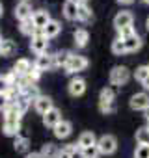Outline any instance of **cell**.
Masks as SVG:
<instances>
[{
  "label": "cell",
  "instance_id": "obj_1",
  "mask_svg": "<svg viewBox=\"0 0 149 158\" xmlns=\"http://www.w3.org/2000/svg\"><path fill=\"white\" fill-rule=\"evenodd\" d=\"M21 110L15 106V104H10L8 110L4 112V123H2V132L6 136H19V130H21Z\"/></svg>",
  "mask_w": 149,
  "mask_h": 158
},
{
  "label": "cell",
  "instance_id": "obj_2",
  "mask_svg": "<svg viewBox=\"0 0 149 158\" xmlns=\"http://www.w3.org/2000/svg\"><path fill=\"white\" fill-rule=\"evenodd\" d=\"M130 80V71L125 65H116L110 71V84L112 86H125Z\"/></svg>",
  "mask_w": 149,
  "mask_h": 158
},
{
  "label": "cell",
  "instance_id": "obj_3",
  "mask_svg": "<svg viewBox=\"0 0 149 158\" xmlns=\"http://www.w3.org/2000/svg\"><path fill=\"white\" fill-rule=\"evenodd\" d=\"M97 149L101 154H114L117 151V139L112 134H104L97 139Z\"/></svg>",
  "mask_w": 149,
  "mask_h": 158
},
{
  "label": "cell",
  "instance_id": "obj_4",
  "mask_svg": "<svg viewBox=\"0 0 149 158\" xmlns=\"http://www.w3.org/2000/svg\"><path fill=\"white\" fill-rule=\"evenodd\" d=\"M86 67H88V60H86L84 56L73 54V56H71V60H69V61H67V65H65V73H67V74H74V73L84 71Z\"/></svg>",
  "mask_w": 149,
  "mask_h": 158
},
{
  "label": "cell",
  "instance_id": "obj_5",
  "mask_svg": "<svg viewBox=\"0 0 149 158\" xmlns=\"http://www.w3.org/2000/svg\"><path fill=\"white\" fill-rule=\"evenodd\" d=\"M47 48H49V39H47L41 32H37L36 35L30 37V50L36 52L37 56H39V54H45Z\"/></svg>",
  "mask_w": 149,
  "mask_h": 158
},
{
  "label": "cell",
  "instance_id": "obj_6",
  "mask_svg": "<svg viewBox=\"0 0 149 158\" xmlns=\"http://www.w3.org/2000/svg\"><path fill=\"white\" fill-rule=\"evenodd\" d=\"M130 108L136 110V112H145L149 108V95L145 91H140V93H134L129 101Z\"/></svg>",
  "mask_w": 149,
  "mask_h": 158
},
{
  "label": "cell",
  "instance_id": "obj_7",
  "mask_svg": "<svg viewBox=\"0 0 149 158\" xmlns=\"http://www.w3.org/2000/svg\"><path fill=\"white\" fill-rule=\"evenodd\" d=\"M67 91L71 97H80L86 93V80L80 76H74L69 80V86H67Z\"/></svg>",
  "mask_w": 149,
  "mask_h": 158
},
{
  "label": "cell",
  "instance_id": "obj_8",
  "mask_svg": "<svg viewBox=\"0 0 149 158\" xmlns=\"http://www.w3.org/2000/svg\"><path fill=\"white\" fill-rule=\"evenodd\" d=\"M134 24V15L130 11H119L116 17H114V28L119 32L123 28H129Z\"/></svg>",
  "mask_w": 149,
  "mask_h": 158
},
{
  "label": "cell",
  "instance_id": "obj_9",
  "mask_svg": "<svg viewBox=\"0 0 149 158\" xmlns=\"http://www.w3.org/2000/svg\"><path fill=\"white\" fill-rule=\"evenodd\" d=\"M32 21H34V24H36V28H37V32H41L52 19H50V15H49V11L47 10H37V11H34V15H32Z\"/></svg>",
  "mask_w": 149,
  "mask_h": 158
},
{
  "label": "cell",
  "instance_id": "obj_10",
  "mask_svg": "<svg viewBox=\"0 0 149 158\" xmlns=\"http://www.w3.org/2000/svg\"><path fill=\"white\" fill-rule=\"evenodd\" d=\"M54 106H52V99L50 97H47V95H39L36 101H34V110L37 112V114H41V115H45L49 110H52Z\"/></svg>",
  "mask_w": 149,
  "mask_h": 158
},
{
  "label": "cell",
  "instance_id": "obj_11",
  "mask_svg": "<svg viewBox=\"0 0 149 158\" xmlns=\"http://www.w3.org/2000/svg\"><path fill=\"white\" fill-rule=\"evenodd\" d=\"M63 17L67 21H77V15H79V2L77 0H65L63 2Z\"/></svg>",
  "mask_w": 149,
  "mask_h": 158
},
{
  "label": "cell",
  "instance_id": "obj_12",
  "mask_svg": "<svg viewBox=\"0 0 149 158\" xmlns=\"http://www.w3.org/2000/svg\"><path fill=\"white\" fill-rule=\"evenodd\" d=\"M32 6L28 0H21V2L15 6V17L19 21H26V19H32Z\"/></svg>",
  "mask_w": 149,
  "mask_h": 158
},
{
  "label": "cell",
  "instance_id": "obj_13",
  "mask_svg": "<svg viewBox=\"0 0 149 158\" xmlns=\"http://www.w3.org/2000/svg\"><path fill=\"white\" fill-rule=\"evenodd\" d=\"M54 136L58 138V139H65V138H69L71 136V132H73V125L69 123V121H65V119H62L54 128Z\"/></svg>",
  "mask_w": 149,
  "mask_h": 158
},
{
  "label": "cell",
  "instance_id": "obj_14",
  "mask_svg": "<svg viewBox=\"0 0 149 158\" xmlns=\"http://www.w3.org/2000/svg\"><path fill=\"white\" fill-rule=\"evenodd\" d=\"M60 121H62V112H60L58 108H52V110H49V112L43 115V125L49 127V128H54Z\"/></svg>",
  "mask_w": 149,
  "mask_h": 158
},
{
  "label": "cell",
  "instance_id": "obj_15",
  "mask_svg": "<svg viewBox=\"0 0 149 158\" xmlns=\"http://www.w3.org/2000/svg\"><path fill=\"white\" fill-rule=\"evenodd\" d=\"M34 67H37L39 71H49V69H52L54 67V56H50V54H39L37 58H36V63H34Z\"/></svg>",
  "mask_w": 149,
  "mask_h": 158
},
{
  "label": "cell",
  "instance_id": "obj_16",
  "mask_svg": "<svg viewBox=\"0 0 149 158\" xmlns=\"http://www.w3.org/2000/svg\"><path fill=\"white\" fill-rule=\"evenodd\" d=\"M17 54V43L13 39H2L0 41V56L10 58Z\"/></svg>",
  "mask_w": 149,
  "mask_h": 158
},
{
  "label": "cell",
  "instance_id": "obj_17",
  "mask_svg": "<svg viewBox=\"0 0 149 158\" xmlns=\"http://www.w3.org/2000/svg\"><path fill=\"white\" fill-rule=\"evenodd\" d=\"M77 145H79V149L82 151V149H88V147H93V145H97V138H95V134L93 132H82L80 136H79V141H77Z\"/></svg>",
  "mask_w": 149,
  "mask_h": 158
},
{
  "label": "cell",
  "instance_id": "obj_18",
  "mask_svg": "<svg viewBox=\"0 0 149 158\" xmlns=\"http://www.w3.org/2000/svg\"><path fill=\"white\" fill-rule=\"evenodd\" d=\"M123 43H125L127 54H130V52H138V50L142 48V37H140L138 34H134V35H130V37L123 39Z\"/></svg>",
  "mask_w": 149,
  "mask_h": 158
},
{
  "label": "cell",
  "instance_id": "obj_19",
  "mask_svg": "<svg viewBox=\"0 0 149 158\" xmlns=\"http://www.w3.org/2000/svg\"><path fill=\"white\" fill-rule=\"evenodd\" d=\"M60 32H62V24H60L58 21H54V19H52V21H50V23H49V24H47V26L41 30V34H43L47 39H52V37H56Z\"/></svg>",
  "mask_w": 149,
  "mask_h": 158
},
{
  "label": "cell",
  "instance_id": "obj_20",
  "mask_svg": "<svg viewBox=\"0 0 149 158\" xmlns=\"http://www.w3.org/2000/svg\"><path fill=\"white\" fill-rule=\"evenodd\" d=\"M73 39H74V45H77L79 48H84V47L88 45V41H90V34H88V30L79 28V30H74Z\"/></svg>",
  "mask_w": 149,
  "mask_h": 158
},
{
  "label": "cell",
  "instance_id": "obj_21",
  "mask_svg": "<svg viewBox=\"0 0 149 158\" xmlns=\"http://www.w3.org/2000/svg\"><path fill=\"white\" fill-rule=\"evenodd\" d=\"M30 69H32V63H30V60H26V58L17 60L15 65H13V71L17 73V76H26V74L30 73Z\"/></svg>",
  "mask_w": 149,
  "mask_h": 158
},
{
  "label": "cell",
  "instance_id": "obj_22",
  "mask_svg": "<svg viewBox=\"0 0 149 158\" xmlns=\"http://www.w3.org/2000/svg\"><path fill=\"white\" fill-rule=\"evenodd\" d=\"M52 56H54V67H63L65 69V65H67V61L71 60L73 54L69 50H60V52H56Z\"/></svg>",
  "mask_w": 149,
  "mask_h": 158
},
{
  "label": "cell",
  "instance_id": "obj_23",
  "mask_svg": "<svg viewBox=\"0 0 149 158\" xmlns=\"http://www.w3.org/2000/svg\"><path fill=\"white\" fill-rule=\"evenodd\" d=\"M19 30H21V34H24V35H30V37L37 34V28H36V24H34V21H32V19L21 21V26H19Z\"/></svg>",
  "mask_w": 149,
  "mask_h": 158
},
{
  "label": "cell",
  "instance_id": "obj_24",
  "mask_svg": "<svg viewBox=\"0 0 149 158\" xmlns=\"http://www.w3.org/2000/svg\"><path fill=\"white\" fill-rule=\"evenodd\" d=\"M114 99H116V93L112 88H103L101 93H99V102L101 104H114Z\"/></svg>",
  "mask_w": 149,
  "mask_h": 158
},
{
  "label": "cell",
  "instance_id": "obj_25",
  "mask_svg": "<svg viewBox=\"0 0 149 158\" xmlns=\"http://www.w3.org/2000/svg\"><path fill=\"white\" fill-rule=\"evenodd\" d=\"M39 152H41V156H43V158H56V156L60 154V149H58L54 143H50V141H49V143H45V145L41 147V151H39Z\"/></svg>",
  "mask_w": 149,
  "mask_h": 158
},
{
  "label": "cell",
  "instance_id": "obj_26",
  "mask_svg": "<svg viewBox=\"0 0 149 158\" xmlns=\"http://www.w3.org/2000/svg\"><path fill=\"white\" fill-rule=\"evenodd\" d=\"M92 19H93L92 10H90L86 4H79V15H77V21H80V23H90Z\"/></svg>",
  "mask_w": 149,
  "mask_h": 158
},
{
  "label": "cell",
  "instance_id": "obj_27",
  "mask_svg": "<svg viewBox=\"0 0 149 158\" xmlns=\"http://www.w3.org/2000/svg\"><path fill=\"white\" fill-rule=\"evenodd\" d=\"M13 147H15L17 152H28V149H30V141H28V138H24V136H15Z\"/></svg>",
  "mask_w": 149,
  "mask_h": 158
},
{
  "label": "cell",
  "instance_id": "obj_28",
  "mask_svg": "<svg viewBox=\"0 0 149 158\" xmlns=\"http://www.w3.org/2000/svg\"><path fill=\"white\" fill-rule=\"evenodd\" d=\"M136 143L138 145H149V127H142L136 130Z\"/></svg>",
  "mask_w": 149,
  "mask_h": 158
},
{
  "label": "cell",
  "instance_id": "obj_29",
  "mask_svg": "<svg viewBox=\"0 0 149 158\" xmlns=\"http://www.w3.org/2000/svg\"><path fill=\"white\" fill-rule=\"evenodd\" d=\"M112 52H114L116 56H125V54H127V48H125V43H123L121 37H116V39L112 41Z\"/></svg>",
  "mask_w": 149,
  "mask_h": 158
},
{
  "label": "cell",
  "instance_id": "obj_30",
  "mask_svg": "<svg viewBox=\"0 0 149 158\" xmlns=\"http://www.w3.org/2000/svg\"><path fill=\"white\" fill-rule=\"evenodd\" d=\"M23 95H24V97H28V99L32 101V104H34V101H36L41 93H39V89H37V86H36V84H30V86H26V88L23 89Z\"/></svg>",
  "mask_w": 149,
  "mask_h": 158
},
{
  "label": "cell",
  "instance_id": "obj_31",
  "mask_svg": "<svg viewBox=\"0 0 149 158\" xmlns=\"http://www.w3.org/2000/svg\"><path fill=\"white\" fill-rule=\"evenodd\" d=\"M11 104H15V106H17V108L21 110V114H24V112H26V110L30 108V104H32V101H30L28 97H24V95H21V97H19V99H17L15 102H11Z\"/></svg>",
  "mask_w": 149,
  "mask_h": 158
},
{
  "label": "cell",
  "instance_id": "obj_32",
  "mask_svg": "<svg viewBox=\"0 0 149 158\" xmlns=\"http://www.w3.org/2000/svg\"><path fill=\"white\" fill-rule=\"evenodd\" d=\"M147 76H149V67H147V65H140V67L134 71V78H136L138 82H143Z\"/></svg>",
  "mask_w": 149,
  "mask_h": 158
},
{
  "label": "cell",
  "instance_id": "obj_33",
  "mask_svg": "<svg viewBox=\"0 0 149 158\" xmlns=\"http://www.w3.org/2000/svg\"><path fill=\"white\" fill-rule=\"evenodd\" d=\"M101 152H99V149H97V145H93V147H88V149H82L80 151V156L82 158H97Z\"/></svg>",
  "mask_w": 149,
  "mask_h": 158
},
{
  "label": "cell",
  "instance_id": "obj_34",
  "mask_svg": "<svg viewBox=\"0 0 149 158\" xmlns=\"http://www.w3.org/2000/svg\"><path fill=\"white\" fill-rule=\"evenodd\" d=\"M134 158H149V145H138L134 151Z\"/></svg>",
  "mask_w": 149,
  "mask_h": 158
},
{
  "label": "cell",
  "instance_id": "obj_35",
  "mask_svg": "<svg viewBox=\"0 0 149 158\" xmlns=\"http://www.w3.org/2000/svg\"><path fill=\"white\" fill-rule=\"evenodd\" d=\"M39 76H41V71H39L37 67H32V69H30V73L26 74V78H28L32 84H36V82L39 80Z\"/></svg>",
  "mask_w": 149,
  "mask_h": 158
},
{
  "label": "cell",
  "instance_id": "obj_36",
  "mask_svg": "<svg viewBox=\"0 0 149 158\" xmlns=\"http://www.w3.org/2000/svg\"><path fill=\"white\" fill-rule=\"evenodd\" d=\"M10 104H11V101H10V97H8V93H0V112L4 114Z\"/></svg>",
  "mask_w": 149,
  "mask_h": 158
},
{
  "label": "cell",
  "instance_id": "obj_37",
  "mask_svg": "<svg viewBox=\"0 0 149 158\" xmlns=\"http://www.w3.org/2000/svg\"><path fill=\"white\" fill-rule=\"evenodd\" d=\"M4 78L8 80V84H10V86H17V82H19V76H17V73H15V71L6 73V74H4Z\"/></svg>",
  "mask_w": 149,
  "mask_h": 158
},
{
  "label": "cell",
  "instance_id": "obj_38",
  "mask_svg": "<svg viewBox=\"0 0 149 158\" xmlns=\"http://www.w3.org/2000/svg\"><path fill=\"white\" fill-rule=\"evenodd\" d=\"M117 34H119V37H121V39H127V37L134 35V34H136V30H134V26H129V28H123V30H119Z\"/></svg>",
  "mask_w": 149,
  "mask_h": 158
},
{
  "label": "cell",
  "instance_id": "obj_39",
  "mask_svg": "<svg viewBox=\"0 0 149 158\" xmlns=\"http://www.w3.org/2000/svg\"><path fill=\"white\" fill-rule=\"evenodd\" d=\"M99 110L108 115V114H114V112H116V104H101V102H99Z\"/></svg>",
  "mask_w": 149,
  "mask_h": 158
},
{
  "label": "cell",
  "instance_id": "obj_40",
  "mask_svg": "<svg viewBox=\"0 0 149 158\" xmlns=\"http://www.w3.org/2000/svg\"><path fill=\"white\" fill-rule=\"evenodd\" d=\"M10 88H11V86L8 84V80H6L2 74H0V93H8V89H10Z\"/></svg>",
  "mask_w": 149,
  "mask_h": 158
},
{
  "label": "cell",
  "instance_id": "obj_41",
  "mask_svg": "<svg viewBox=\"0 0 149 158\" xmlns=\"http://www.w3.org/2000/svg\"><path fill=\"white\" fill-rule=\"evenodd\" d=\"M56 158H74V154H73L69 149H65V147H63V149H60V154H58Z\"/></svg>",
  "mask_w": 149,
  "mask_h": 158
},
{
  "label": "cell",
  "instance_id": "obj_42",
  "mask_svg": "<svg viewBox=\"0 0 149 158\" xmlns=\"http://www.w3.org/2000/svg\"><path fill=\"white\" fill-rule=\"evenodd\" d=\"M26 158H43V156H41V152H28Z\"/></svg>",
  "mask_w": 149,
  "mask_h": 158
},
{
  "label": "cell",
  "instance_id": "obj_43",
  "mask_svg": "<svg viewBox=\"0 0 149 158\" xmlns=\"http://www.w3.org/2000/svg\"><path fill=\"white\" fill-rule=\"evenodd\" d=\"M142 86H143V89H147V91H149V76H147L145 80L142 82Z\"/></svg>",
  "mask_w": 149,
  "mask_h": 158
},
{
  "label": "cell",
  "instance_id": "obj_44",
  "mask_svg": "<svg viewBox=\"0 0 149 158\" xmlns=\"http://www.w3.org/2000/svg\"><path fill=\"white\" fill-rule=\"evenodd\" d=\"M145 121H147V123H149V108H147V110H145Z\"/></svg>",
  "mask_w": 149,
  "mask_h": 158
},
{
  "label": "cell",
  "instance_id": "obj_45",
  "mask_svg": "<svg viewBox=\"0 0 149 158\" xmlns=\"http://www.w3.org/2000/svg\"><path fill=\"white\" fill-rule=\"evenodd\" d=\"M2 13H4V6H2V2H0V17H2Z\"/></svg>",
  "mask_w": 149,
  "mask_h": 158
},
{
  "label": "cell",
  "instance_id": "obj_46",
  "mask_svg": "<svg viewBox=\"0 0 149 158\" xmlns=\"http://www.w3.org/2000/svg\"><path fill=\"white\" fill-rule=\"evenodd\" d=\"M145 28L149 30V17H147V21H145Z\"/></svg>",
  "mask_w": 149,
  "mask_h": 158
},
{
  "label": "cell",
  "instance_id": "obj_47",
  "mask_svg": "<svg viewBox=\"0 0 149 158\" xmlns=\"http://www.w3.org/2000/svg\"><path fill=\"white\" fill-rule=\"evenodd\" d=\"M77 2H79V4H86V2H88V0H77Z\"/></svg>",
  "mask_w": 149,
  "mask_h": 158
},
{
  "label": "cell",
  "instance_id": "obj_48",
  "mask_svg": "<svg viewBox=\"0 0 149 158\" xmlns=\"http://www.w3.org/2000/svg\"><path fill=\"white\" fill-rule=\"evenodd\" d=\"M142 2H145V4H149V0H142Z\"/></svg>",
  "mask_w": 149,
  "mask_h": 158
},
{
  "label": "cell",
  "instance_id": "obj_49",
  "mask_svg": "<svg viewBox=\"0 0 149 158\" xmlns=\"http://www.w3.org/2000/svg\"><path fill=\"white\" fill-rule=\"evenodd\" d=\"M74 158H82V156H74Z\"/></svg>",
  "mask_w": 149,
  "mask_h": 158
},
{
  "label": "cell",
  "instance_id": "obj_50",
  "mask_svg": "<svg viewBox=\"0 0 149 158\" xmlns=\"http://www.w3.org/2000/svg\"><path fill=\"white\" fill-rule=\"evenodd\" d=\"M0 41H2V37H0Z\"/></svg>",
  "mask_w": 149,
  "mask_h": 158
},
{
  "label": "cell",
  "instance_id": "obj_51",
  "mask_svg": "<svg viewBox=\"0 0 149 158\" xmlns=\"http://www.w3.org/2000/svg\"><path fill=\"white\" fill-rule=\"evenodd\" d=\"M147 127H149V123H147Z\"/></svg>",
  "mask_w": 149,
  "mask_h": 158
},
{
  "label": "cell",
  "instance_id": "obj_52",
  "mask_svg": "<svg viewBox=\"0 0 149 158\" xmlns=\"http://www.w3.org/2000/svg\"><path fill=\"white\" fill-rule=\"evenodd\" d=\"M147 67H149V63H147Z\"/></svg>",
  "mask_w": 149,
  "mask_h": 158
}]
</instances>
